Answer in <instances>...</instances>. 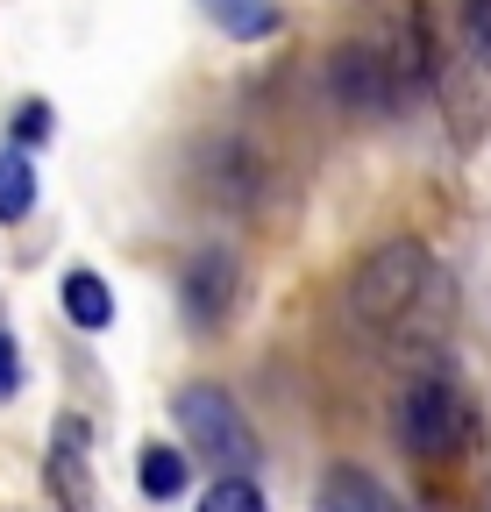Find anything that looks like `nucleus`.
I'll list each match as a JSON object with an SVG mask.
<instances>
[{
	"mask_svg": "<svg viewBox=\"0 0 491 512\" xmlns=\"http://www.w3.org/2000/svg\"><path fill=\"white\" fill-rule=\"evenodd\" d=\"M435 278H442V264H435V249H427V242H413V235L378 242V249L349 271V285H342L349 328H363V335H399L406 320H413V306L435 292Z\"/></svg>",
	"mask_w": 491,
	"mask_h": 512,
	"instance_id": "1",
	"label": "nucleus"
},
{
	"mask_svg": "<svg viewBox=\"0 0 491 512\" xmlns=\"http://www.w3.org/2000/svg\"><path fill=\"white\" fill-rule=\"evenodd\" d=\"M392 434H399L406 456H420V463H456L463 448L484 441V420H477V406H470V392H463L456 377L427 370V377H413L406 392H399Z\"/></svg>",
	"mask_w": 491,
	"mask_h": 512,
	"instance_id": "2",
	"label": "nucleus"
},
{
	"mask_svg": "<svg viewBox=\"0 0 491 512\" xmlns=\"http://www.w3.org/2000/svg\"><path fill=\"white\" fill-rule=\"evenodd\" d=\"M171 420H178V434H186L207 463H221L228 477L257 463V434H250L242 406L221 392V384H186V392L171 399Z\"/></svg>",
	"mask_w": 491,
	"mask_h": 512,
	"instance_id": "3",
	"label": "nucleus"
},
{
	"mask_svg": "<svg viewBox=\"0 0 491 512\" xmlns=\"http://www.w3.org/2000/svg\"><path fill=\"white\" fill-rule=\"evenodd\" d=\"M328 93H335L342 114H363V121L406 107V86L392 72V57L378 50V36H349V43L328 50Z\"/></svg>",
	"mask_w": 491,
	"mask_h": 512,
	"instance_id": "4",
	"label": "nucleus"
},
{
	"mask_svg": "<svg viewBox=\"0 0 491 512\" xmlns=\"http://www.w3.org/2000/svg\"><path fill=\"white\" fill-rule=\"evenodd\" d=\"M43 491L57 498V512H93V427L79 413H57V427H50Z\"/></svg>",
	"mask_w": 491,
	"mask_h": 512,
	"instance_id": "5",
	"label": "nucleus"
},
{
	"mask_svg": "<svg viewBox=\"0 0 491 512\" xmlns=\"http://www.w3.org/2000/svg\"><path fill=\"white\" fill-rule=\"evenodd\" d=\"M378 50L392 57V72H399V86H406V100L413 93H427V86H442V57H435V29H427V15L420 8H392L378 29Z\"/></svg>",
	"mask_w": 491,
	"mask_h": 512,
	"instance_id": "6",
	"label": "nucleus"
},
{
	"mask_svg": "<svg viewBox=\"0 0 491 512\" xmlns=\"http://www.w3.org/2000/svg\"><path fill=\"white\" fill-rule=\"evenodd\" d=\"M235 285H242V264H235V249L207 242L200 256H186V278H178V299H186V313L200 320V328H221V320L235 313Z\"/></svg>",
	"mask_w": 491,
	"mask_h": 512,
	"instance_id": "7",
	"label": "nucleus"
},
{
	"mask_svg": "<svg viewBox=\"0 0 491 512\" xmlns=\"http://www.w3.org/2000/svg\"><path fill=\"white\" fill-rule=\"evenodd\" d=\"M200 185H207V200H221V207H250L264 192V150L250 136H214L200 150Z\"/></svg>",
	"mask_w": 491,
	"mask_h": 512,
	"instance_id": "8",
	"label": "nucleus"
},
{
	"mask_svg": "<svg viewBox=\"0 0 491 512\" xmlns=\"http://www.w3.org/2000/svg\"><path fill=\"white\" fill-rule=\"evenodd\" d=\"M321 512H399V498H392L371 470L335 463V470L321 477Z\"/></svg>",
	"mask_w": 491,
	"mask_h": 512,
	"instance_id": "9",
	"label": "nucleus"
},
{
	"mask_svg": "<svg viewBox=\"0 0 491 512\" xmlns=\"http://www.w3.org/2000/svg\"><path fill=\"white\" fill-rule=\"evenodd\" d=\"M65 320L72 328H107L114 320V292L100 271H65Z\"/></svg>",
	"mask_w": 491,
	"mask_h": 512,
	"instance_id": "10",
	"label": "nucleus"
},
{
	"mask_svg": "<svg viewBox=\"0 0 491 512\" xmlns=\"http://www.w3.org/2000/svg\"><path fill=\"white\" fill-rule=\"evenodd\" d=\"M200 8H207L214 29H228L235 43H257V36L278 29V8H271V0H200Z\"/></svg>",
	"mask_w": 491,
	"mask_h": 512,
	"instance_id": "11",
	"label": "nucleus"
},
{
	"mask_svg": "<svg viewBox=\"0 0 491 512\" xmlns=\"http://www.w3.org/2000/svg\"><path fill=\"white\" fill-rule=\"evenodd\" d=\"M186 477H193V463L178 456V448H143V463H136V484H143V498H178L186 491Z\"/></svg>",
	"mask_w": 491,
	"mask_h": 512,
	"instance_id": "12",
	"label": "nucleus"
},
{
	"mask_svg": "<svg viewBox=\"0 0 491 512\" xmlns=\"http://www.w3.org/2000/svg\"><path fill=\"white\" fill-rule=\"evenodd\" d=\"M36 207V164L29 150H0V221H22Z\"/></svg>",
	"mask_w": 491,
	"mask_h": 512,
	"instance_id": "13",
	"label": "nucleus"
},
{
	"mask_svg": "<svg viewBox=\"0 0 491 512\" xmlns=\"http://www.w3.org/2000/svg\"><path fill=\"white\" fill-rule=\"evenodd\" d=\"M200 512H271V505H264V491L250 477H221V484L200 491Z\"/></svg>",
	"mask_w": 491,
	"mask_h": 512,
	"instance_id": "14",
	"label": "nucleus"
},
{
	"mask_svg": "<svg viewBox=\"0 0 491 512\" xmlns=\"http://www.w3.org/2000/svg\"><path fill=\"white\" fill-rule=\"evenodd\" d=\"M463 50L491 72V0H463Z\"/></svg>",
	"mask_w": 491,
	"mask_h": 512,
	"instance_id": "15",
	"label": "nucleus"
},
{
	"mask_svg": "<svg viewBox=\"0 0 491 512\" xmlns=\"http://www.w3.org/2000/svg\"><path fill=\"white\" fill-rule=\"evenodd\" d=\"M43 136H50V100H22L15 107V150H29Z\"/></svg>",
	"mask_w": 491,
	"mask_h": 512,
	"instance_id": "16",
	"label": "nucleus"
},
{
	"mask_svg": "<svg viewBox=\"0 0 491 512\" xmlns=\"http://www.w3.org/2000/svg\"><path fill=\"white\" fill-rule=\"evenodd\" d=\"M22 384V356H15V335H0V399H15Z\"/></svg>",
	"mask_w": 491,
	"mask_h": 512,
	"instance_id": "17",
	"label": "nucleus"
},
{
	"mask_svg": "<svg viewBox=\"0 0 491 512\" xmlns=\"http://www.w3.org/2000/svg\"><path fill=\"white\" fill-rule=\"evenodd\" d=\"M484 512H491V491H484Z\"/></svg>",
	"mask_w": 491,
	"mask_h": 512,
	"instance_id": "18",
	"label": "nucleus"
}]
</instances>
